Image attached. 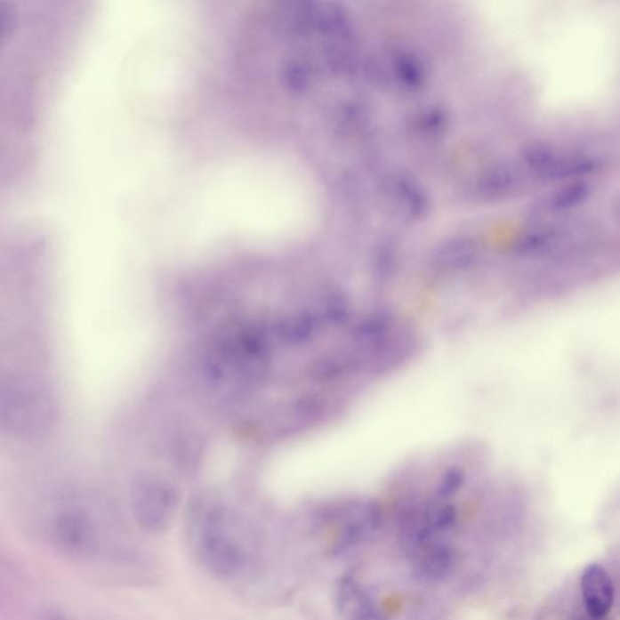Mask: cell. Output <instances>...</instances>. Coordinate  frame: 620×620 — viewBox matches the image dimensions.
<instances>
[{
  "mask_svg": "<svg viewBox=\"0 0 620 620\" xmlns=\"http://www.w3.org/2000/svg\"><path fill=\"white\" fill-rule=\"evenodd\" d=\"M194 551L201 566L221 579L237 578L249 564L246 542L217 512L200 524L194 538Z\"/></svg>",
  "mask_w": 620,
  "mask_h": 620,
  "instance_id": "cell-1",
  "label": "cell"
},
{
  "mask_svg": "<svg viewBox=\"0 0 620 620\" xmlns=\"http://www.w3.org/2000/svg\"><path fill=\"white\" fill-rule=\"evenodd\" d=\"M49 542L57 554L73 562L90 561L100 548L95 522L79 508L62 509L53 515L49 525Z\"/></svg>",
  "mask_w": 620,
  "mask_h": 620,
  "instance_id": "cell-2",
  "label": "cell"
},
{
  "mask_svg": "<svg viewBox=\"0 0 620 620\" xmlns=\"http://www.w3.org/2000/svg\"><path fill=\"white\" fill-rule=\"evenodd\" d=\"M132 507L137 525L143 531L162 533L175 515L176 494L163 482L141 480L133 486Z\"/></svg>",
  "mask_w": 620,
  "mask_h": 620,
  "instance_id": "cell-3",
  "label": "cell"
},
{
  "mask_svg": "<svg viewBox=\"0 0 620 620\" xmlns=\"http://www.w3.org/2000/svg\"><path fill=\"white\" fill-rule=\"evenodd\" d=\"M42 397L15 387H0V428L9 431H38L48 414Z\"/></svg>",
  "mask_w": 620,
  "mask_h": 620,
  "instance_id": "cell-4",
  "label": "cell"
},
{
  "mask_svg": "<svg viewBox=\"0 0 620 620\" xmlns=\"http://www.w3.org/2000/svg\"><path fill=\"white\" fill-rule=\"evenodd\" d=\"M522 162L542 179H569L595 170V162L585 156H566L544 143H533L522 152Z\"/></svg>",
  "mask_w": 620,
  "mask_h": 620,
  "instance_id": "cell-5",
  "label": "cell"
},
{
  "mask_svg": "<svg viewBox=\"0 0 620 620\" xmlns=\"http://www.w3.org/2000/svg\"><path fill=\"white\" fill-rule=\"evenodd\" d=\"M382 512L374 503H357L347 508L338 522L337 535L334 541L336 554L370 539L380 529Z\"/></svg>",
  "mask_w": 620,
  "mask_h": 620,
  "instance_id": "cell-6",
  "label": "cell"
},
{
  "mask_svg": "<svg viewBox=\"0 0 620 620\" xmlns=\"http://www.w3.org/2000/svg\"><path fill=\"white\" fill-rule=\"evenodd\" d=\"M581 592L590 618L605 619L612 611L616 589L611 576L602 565L589 564L583 569Z\"/></svg>",
  "mask_w": 620,
  "mask_h": 620,
  "instance_id": "cell-7",
  "label": "cell"
},
{
  "mask_svg": "<svg viewBox=\"0 0 620 620\" xmlns=\"http://www.w3.org/2000/svg\"><path fill=\"white\" fill-rule=\"evenodd\" d=\"M336 606L343 620H388L370 592L353 576H343L338 583Z\"/></svg>",
  "mask_w": 620,
  "mask_h": 620,
  "instance_id": "cell-8",
  "label": "cell"
},
{
  "mask_svg": "<svg viewBox=\"0 0 620 620\" xmlns=\"http://www.w3.org/2000/svg\"><path fill=\"white\" fill-rule=\"evenodd\" d=\"M415 573L422 582L442 581L455 565L454 551L442 542H431L415 552Z\"/></svg>",
  "mask_w": 620,
  "mask_h": 620,
  "instance_id": "cell-9",
  "label": "cell"
},
{
  "mask_svg": "<svg viewBox=\"0 0 620 620\" xmlns=\"http://www.w3.org/2000/svg\"><path fill=\"white\" fill-rule=\"evenodd\" d=\"M393 197L402 213L408 219H423L431 210V201L423 187L414 177L404 173H399L393 179Z\"/></svg>",
  "mask_w": 620,
  "mask_h": 620,
  "instance_id": "cell-10",
  "label": "cell"
},
{
  "mask_svg": "<svg viewBox=\"0 0 620 620\" xmlns=\"http://www.w3.org/2000/svg\"><path fill=\"white\" fill-rule=\"evenodd\" d=\"M478 258L477 241L469 237H455L440 245L434 261L442 270L459 271L471 268Z\"/></svg>",
  "mask_w": 620,
  "mask_h": 620,
  "instance_id": "cell-11",
  "label": "cell"
},
{
  "mask_svg": "<svg viewBox=\"0 0 620 620\" xmlns=\"http://www.w3.org/2000/svg\"><path fill=\"white\" fill-rule=\"evenodd\" d=\"M590 192L592 190H590L589 184L582 182V181L568 184V186L554 190L538 201L535 204V211L543 213H565V211L579 206L588 200Z\"/></svg>",
  "mask_w": 620,
  "mask_h": 620,
  "instance_id": "cell-12",
  "label": "cell"
},
{
  "mask_svg": "<svg viewBox=\"0 0 620 620\" xmlns=\"http://www.w3.org/2000/svg\"><path fill=\"white\" fill-rule=\"evenodd\" d=\"M519 177L508 164H495L488 167L479 179L481 196L498 197L511 193L518 186Z\"/></svg>",
  "mask_w": 620,
  "mask_h": 620,
  "instance_id": "cell-13",
  "label": "cell"
},
{
  "mask_svg": "<svg viewBox=\"0 0 620 620\" xmlns=\"http://www.w3.org/2000/svg\"><path fill=\"white\" fill-rule=\"evenodd\" d=\"M395 75L411 89L420 88L424 83L425 70L417 57L410 52H397L393 56Z\"/></svg>",
  "mask_w": 620,
  "mask_h": 620,
  "instance_id": "cell-14",
  "label": "cell"
},
{
  "mask_svg": "<svg viewBox=\"0 0 620 620\" xmlns=\"http://www.w3.org/2000/svg\"><path fill=\"white\" fill-rule=\"evenodd\" d=\"M446 114L441 109H437V107H431V109H424L421 113L420 118H418V123L420 126L424 130L425 133H438L444 129L446 124Z\"/></svg>",
  "mask_w": 620,
  "mask_h": 620,
  "instance_id": "cell-15",
  "label": "cell"
},
{
  "mask_svg": "<svg viewBox=\"0 0 620 620\" xmlns=\"http://www.w3.org/2000/svg\"><path fill=\"white\" fill-rule=\"evenodd\" d=\"M39 620H75L59 608H45L39 611Z\"/></svg>",
  "mask_w": 620,
  "mask_h": 620,
  "instance_id": "cell-16",
  "label": "cell"
}]
</instances>
